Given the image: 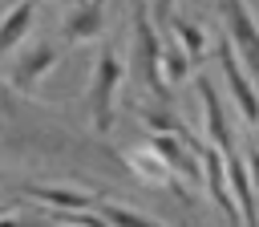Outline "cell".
Returning <instances> with one entry per match:
<instances>
[{"label":"cell","mask_w":259,"mask_h":227,"mask_svg":"<svg viewBox=\"0 0 259 227\" xmlns=\"http://www.w3.org/2000/svg\"><path fill=\"white\" fill-rule=\"evenodd\" d=\"M117 81H121V61L113 49H101L93 61V77H89V114L97 134H109L113 126V97H117Z\"/></svg>","instance_id":"6da1fadb"},{"label":"cell","mask_w":259,"mask_h":227,"mask_svg":"<svg viewBox=\"0 0 259 227\" xmlns=\"http://www.w3.org/2000/svg\"><path fill=\"white\" fill-rule=\"evenodd\" d=\"M57 61H61V49L57 45H49V41H40V45H32V49H24L16 61H12V69H8V89L12 93H20V97H32L36 93V85L49 77V69H57Z\"/></svg>","instance_id":"7a4b0ae2"},{"label":"cell","mask_w":259,"mask_h":227,"mask_svg":"<svg viewBox=\"0 0 259 227\" xmlns=\"http://www.w3.org/2000/svg\"><path fill=\"white\" fill-rule=\"evenodd\" d=\"M16 191L32 203H45L49 211H89V207H97L93 195L73 191V186H57V182H20Z\"/></svg>","instance_id":"3957f363"},{"label":"cell","mask_w":259,"mask_h":227,"mask_svg":"<svg viewBox=\"0 0 259 227\" xmlns=\"http://www.w3.org/2000/svg\"><path fill=\"white\" fill-rule=\"evenodd\" d=\"M101 16H105V0H81V4H73V12L65 16V28H61L65 45L93 41L101 32Z\"/></svg>","instance_id":"277c9868"},{"label":"cell","mask_w":259,"mask_h":227,"mask_svg":"<svg viewBox=\"0 0 259 227\" xmlns=\"http://www.w3.org/2000/svg\"><path fill=\"white\" fill-rule=\"evenodd\" d=\"M32 20H36V0H16L0 16V57H8L16 45H24V36L32 32Z\"/></svg>","instance_id":"5b68a950"},{"label":"cell","mask_w":259,"mask_h":227,"mask_svg":"<svg viewBox=\"0 0 259 227\" xmlns=\"http://www.w3.org/2000/svg\"><path fill=\"white\" fill-rule=\"evenodd\" d=\"M227 16H231V28H235L239 49H243V53H247V61L259 69V32H255V24H251L247 8H243L239 0H227Z\"/></svg>","instance_id":"8992f818"},{"label":"cell","mask_w":259,"mask_h":227,"mask_svg":"<svg viewBox=\"0 0 259 227\" xmlns=\"http://www.w3.org/2000/svg\"><path fill=\"white\" fill-rule=\"evenodd\" d=\"M125 158H130V170H134L138 178H146V182H170V178H174L170 166L158 158L154 146H138V150H130Z\"/></svg>","instance_id":"52a82bcc"},{"label":"cell","mask_w":259,"mask_h":227,"mask_svg":"<svg viewBox=\"0 0 259 227\" xmlns=\"http://www.w3.org/2000/svg\"><path fill=\"white\" fill-rule=\"evenodd\" d=\"M97 215H101L109 227H158V223H150L146 215L125 211V207H117V203H97Z\"/></svg>","instance_id":"ba28073f"},{"label":"cell","mask_w":259,"mask_h":227,"mask_svg":"<svg viewBox=\"0 0 259 227\" xmlns=\"http://www.w3.org/2000/svg\"><path fill=\"white\" fill-rule=\"evenodd\" d=\"M223 69H227V77H231V89H235V97L243 101V109H247V118H259V105H255V93H251V85H247V77H239V69H235V57H223Z\"/></svg>","instance_id":"9c48e42d"},{"label":"cell","mask_w":259,"mask_h":227,"mask_svg":"<svg viewBox=\"0 0 259 227\" xmlns=\"http://www.w3.org/2000/svg\"><path fill=\"white\" fill-rule=\"evenodd\" d=\"M12 97H16V93L8 89V81H0V114H4V118H8V114H12V105H16Z\"/></svg>","instance_id":"30bf717a"},{"label":"cell","mask_w":259,"mask_h":227,"mask_svg":"<svg viewBox=\"0 0 259 227\" xmlns=\"http://www.w3.org/2000/svg\"><path fill=\"white\" fill-rule=\"evenodd\" d=\"M12 211H16L12 203H0V219H4V215H12Z\"/></svg>","instance_id":"8fae6325"}]
</instances>
